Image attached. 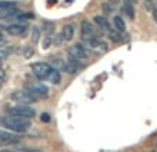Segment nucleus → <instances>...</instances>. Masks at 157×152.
<instances>
[{
  "label": "nucleus",
  "instance_id": "5701e85b",
  "mask_svg": "<svg viewBox=\"0 0 157 152\" xmlns=\"http://www.w3.org/2000/svg\"><path fill=\"white\" fill-rule=\"evenodd\" d=\"M103 10H104L106 14H110V13H113L114 7L111 6V4H109V3H103Z\"/></svg>",
  "mask_w": 157,
  "mask_h": 152
},
{
  "label": "nucleus",
  "instance_id": "4468645a",
  "mask_svg": "<svg viewBox=\"0 0 157 152\" xmlns=\"http://www.w3.org/2000/svg\"><path fill=\"white\" fill-rule=\"evenodd\" d=\"M95 22L98 24V27H100L101 30H106L109 31L110 30V24H109V21H107V18L104 17V15H95Z\"/></svg>",
  "mask_w": 157,
  "mask_h": 152
},
{
  "label": "nucleus",
  "instance_id": "9b49d317",
  "mask_svg": "<svg viewBox=\"0 0 157 152\" xmlns=\"http://www.w3.org/2000/svg\"><path fill=\"white\" fill-rule=\"evenodd\" d=\"M122 11L125 13V15H128V18L133 20V17H135V9H133L132 0H124V9H122Z\"/></svg>",
  "mask_w": 157,
  "mask_h": 152
},
{
  "label": "nucleus",
  "instance_id": "c9c22d12",
  "mask_svg": "<svg viewBox=\"0 0 157 152\" xmlns=\"http://www.w3.org/2000/svg\"><path fill=\"white\" fill-rule=\"evenodd\" d=\"M0 88H2V84H0Z\"/></svg>",
  "mask_w": 157,
  "mask_h": 152
},
{
  "label": "nucleus",
  "instance_id": "2eb2a0df",
  "mask_svg": "<svg viewBox=\"0 0 157 152\" xmlns=\"http://www.w3.org/2000/svg\"><path fill=\"white\" fill-rule=\"evenodd\" d=\"M113 22H114V27H116V30L117 31H120V32H124L125 31V21H124V18H121L120 15H116L114 17V20H113Z\"/></svg>",
  "mask_w": 157,
  "mask_h": 152
},
{
  "label": "nucleus",
  "instance_id": "cd10ccee",
  "mask_svg": "<svg viewBox=\"0 0 157 152\" xmlns=\"http://www.w3.org/2000/svg\"><path fill=\"white\" fill-rule=\"evenodd\" d=\"M109 4H111L113 7H117L120 4V0H109Z\"/></svg>",
  "mask_w": 157,
  "mask_h": 152
},
{
  "label": "nucleus",
  "instance_id": "a878e982",
  "mask_svg": "<svg viewBox=\"0 0 157 152\" xmlns=\"http://www.w3.org/2000/svg\"><path fill=\"white\" fill-rule=\"evenodd\" d=\"M43 28H44V31H46V32H53V24H52V22H44L43 24Z\"/></svg>",
  "mask_w": 157,
  "mask_h": 152
},
{
  "label": "nucleus",
  "instance_id": "6ab92c4d",
  "mask_svg": "<svg viewBox=\"0 0 157 152\" xmlns=\"http://www.w3.org/2000/svg\"><path fill=\"white\" fill-rule=\"evenodd\" d=\"M93 49H99V50L106 52L107 49H109V45H107L104 41H100V39H99V41L96 42V45H95V48H93Z\"/></svg>",
  "mask_w": 157,
  "mask_h": 152
},
{
  "label": "nucleus",
  "instance_id": "393cba45",
  "mask_svg": "<svg viewBox=\"0 0 157 152\" xmlns=\"http://www.w3.org/2000/svg\"><path fill=\"white\" fill-rule=\"evenodd\" d=\"M9 54H10V50L7 48L6 49H0V60H4Z\"/></svg>",
  "mask_w": 157,
  "mask_h": 152
},
{
  "label": "nucleus",
  "instance_id": "c85d7f7f",
  "mask_svg": "<svg viewBox=\"0 0 157 152\" xmlns=\"http://www.w3.org/2000/svg\"><path fill=\"white\" fill-rule=\"evenodd\" d=\"M153 15H154V20L157 22V9H153Z\"/></svg>",
  "mask_w": 157,
  "mask_h": 152
},
{
  "label": "nucleus",
  "instance_id": "f8f14e48",
  "mask_svg": "<svg viewBox=\"0 0 157 152\" xmlns=\"http://www.w3.org/2000/svg\"><path fill=\"white\" fill-rule=\"evenodd\" d=\"M0 140H3L6 144H11V142H18V137L11 133H7L4 130L0 128Z\"/></svg>",
  "mask_w": 157,
  "mask_h": 152
},
{
  "label": "nucleus",
  "instance_id": "dca6fc26",
  "mask_svg": "<svg viewBox=\"0 0 157 152\" xmlns=\"http://www.w3.org/2000/svg\"><path fill=\"white\" fill-rule=\"evenodd\" d=\"M48 80L50 81L52 84H60V81H61V75H60V71H57V70L52 69L50 74H49Z\"/></svg>",
  "mask_w": 157,
  "mask_h": 152
},
{
  "label": "nucleus",
  "instance_id": "39448f33",
  "mask_svg": "<svg viewBox=\"0 0 157 152\" xmlns=\"http://www.w3.org/2000/svg\"><path fill=\"white\" fill-rule=\"evenodd\" d=\"M11 98L14 101L20 102V103H31V102H35L36 96L32 92H29L28 90H24V91H15V92H13Z\"/></svg>",
  "mask_w": 157,
  "mask_h": 152
},
{
  "label": "nucleus",
  "instance_id": "473e14b6",
  "mask_svg": "<svg viewBox=\"0 0 157 152\" xmlns=\"http://www.w3.org/2000/svg\"><path fill=\"white\" fill-rule=\"evenodd\" d=\"M2 38H3V34H2V32H0V39H2Z\"/></svg>",
  "mask_w": 157,
  "mask_h": 152
},
{
  "label": "nucleus",
  "instance_id": "20e7f679",
  "mask_svg": "<svg viewBox=\"0 0 157 152\" xmlns=\"http://www.w3.org/2000/svg\"><path fill=\"white\" fill-rule=\"evenodd\" d=\"M25 90H28L29 92H32L36 98H48V92H49V88L44 84L40 82H28L25 85Z\"/></svg>",
  "mask_w": 157,
  "mask_h": 152
},
{
  "label": "nucleus",
  "instance_id": "f704fd0d",
  "mask_svg": "<svg viewBox=\"0 0 157 152\" xmlns=\"http://www.w3.org/2000/svg\"><path fill=\"white\" fill-rule=\"evenodd\" d=\"M147 2H149V3H150V2H151V0H147Z\"/></svg>",
  "mask_w": 157,
  "mask_h": 152
},
{
  "label": "nucleus",
  "instance_id": "2f4dec72",
  "mask_svg": "<svg viewBox=\"0 0 157 152\" xmlns=\"http://www.w3.org/2000/svg\"><path fill=\"white\" fill-rule=\"evenodd\" d=\"M4 144H6V142H4L3 140H0V145H4Z\"/></svg>",
  "mask_w": 157,
  "mask_h": 152
},
{
  "label": "nucleus",
  "instance_id": "423d86ee",
  "mask_svg": "<svg viewBox=\"0 0 157 152\" xmlns=\"http://www.w3.org/2000/svg\"><path fill=\"white\" fill-rule=\"evenodd\" d=\"M68 56L72 57V59H77V60H83L88 57V52H86V49L83 48L82 45H79V43H77V45L71 46V48H68Z\"/></svg>",
  "mask_w": 157,
  "mask_h": 152
},
{
  "label": "nucleus",
  "instance_id": "f03ea898",
  "mask_svg": "<svg viewBox=\"0 0 157 152\" xmlns=\"http://www.w3.org/2000/svg\"><path fill=\"white\" fill-rule=\"evenodd\" d=\"M9 114H15V116H22V117H27V119H31L36 114L35 109L31 106H28L27 103H20V105H15V106H11L7 109Z\"/></svg>",
  "mask_w": 157,
  "mask_h": 152
},
{
  "label": "nucleus",
  "instance_id": "ddd939ff",
  "mask_svg": "<svg viewBox=\"0 0 157 152\" xmlns=\"http://www.w3.org/2000/svg\"><path fill=\"white\" fill-rule=\"evenodd\" d=\"M61 35H63V39H64V41H71V39L74 38V25H71V24L64 25Z\"/></svg>",
  "mask_w": 157,
  "mask_h": 152
},
{
  "label": "nucleus",
  "instance_id": "c756f323",
  "mask_svg": "<svg viewBox=\"0 0 157 152\" xmlns=\"http://www.w3.org/2000/svg\"><path fill=\"white\" fill-rule=\"evenodd\" d=\"M0 152H15L13 149H0Z\"/></svg>",
  "mask_w": 157,
  "mask_h": 152
},
{
  "label": "nucleus",
  "instance_id": "72a5a7b5",
  "mask_svg": "<svg viewBox=\"0 0 157 152\" xmlns=\"http://www.w3.org/2000/svg\"><path fill=\"white\" fill-rule=\"evenodd\" d=\"M0 69H2V60H0Z\"/></svg>",
  "mask_w": 157,
  "mask_h": 152
},
{
  "label": "nucleus",
  "instance_id": "b1692460",
  "mask_svg": "<svg viewBox=\"0 0 157 152\" xmlns=\"http://www.w3.org/2000/svg\"><path fill=\"white\" fill-rule=\"evenodd\" d=\"M22 54H24V57L29 59V57L33 54V49H32V48H25V49H24V52H22Z\"/></svg>",
  "mask_w": 157,
  "mask_h": 152
},
{
  "label": "nucleus",
  "instance_id": "bb28decb",
  "mask_svg": "<svg viewBox=\"0 0 157 152\" xmlns=\"http://www.w3.org/2000/svg\"><path fill=\"white\" fill-rule=\"evenodd\" d=\"M40 120L43 123H49V122H50V116H49L48 113H42L40 114Z\"/></svg>",
  "mask_w": 157,
  "mask_h": 152
},
{
  "label": "nucleus",
  "instance_id": "7c9ffc66",
  "mask_svg": "<svg viewBox=\"0 0 157 152\" xmlns=\"http://www.w3.org/2000/svg\"><path fill=\"white\" fill-rule=\"evenodd\" d=\"M3 77H4V71L0 69V78H3Z\"/></svg>",
  "mask_w": 157,
  "mask_h": 152
},
{
  "label": "nucleus",
  "instance_id": "412c9836",
  "mask_svg": "<svg viewBox=\"0 0 157 152\" xmlns=\"http://www.w3.org/2000/svg\"><path fill=\"white\" fill-rule=\"evenodd\" d=\"M39 35H40V31H39L38 27H35V28L32 30V42H33V43H38Z\"/></svg>",
  "mask_w": 157,
  "mask_h": 152
},
{
  "label": "nucleus",
  "instance_id": "1a4fd4ad",
  "mask_svg": "<svg viewBox=\"0 0 157 152\" xmlns=\"http://www.w3.org/2000/svg\"><path fill=\"white\" fill-rule=\"evenodd\" d=\"M49 64L57 71H65V62L63 59H60V57H52Z\"/></svg>",
  "mask_w": 157,
  "mask_h": 152
},
{
  "label": "nucleus",
  "instance_id": "aec40b11",
  "mask_svg": "<svg viewBox=\"0 0 157 152\" xmlns=\"http://www.w3.org/2000/svg\"><path fill=\"white\" fill-rule=\"evenodd\" d=\"M63 41H64V39H63V35H61V34H57V35H54L53 38H52V43H53V45H56V46H60V45H61Z\"/></svg>",
  "mask_w": 157,
  "mask_h": 152
},
{
  "label": "nucleus",
  "instance_id": "7ed1b4c3",
  "mask_svg": "<svg viewBox=\"0 0 157 152\" xmlns=\"http://www.w3.org/2000/svg\"><path fill=\"white\" fill-rule=\"evenodd\" d=\"M31 69H32L33 74H35L39 80H48V77H49V74H50L53 67H52L49 63L36 62V63H32V64H31Z\"/></svg>",
  "mask_w": 157,
  "mask_h": 152
},
{
  "label": "nucleus",
  "instance_id": "9d476101",
  "mask_svg": "<svg viewBox=\"0 0 157 152\" xmlns=\"http://www.w3.org/2000/svg\"><path fill=\"white\" fill-rule=\"evenodd\" d=\"M72 59V57H71ZM77 71H79V63L77 62V59L68 60L65 63V73H70V74H75Z\"/></svg>",
  "mask_w": 157,
  "mask_h": 152
},
{
  "label": "nucleus",
  "instance_id": "f257e3e1",
  "mask_svg": "<svg viewBox=\"0 0 157 152\" xmlns=\"http://www.w3.org/2000/svg\"><path fill=\"white\" fill-rule=\"evenodd\" d=\"M0 123L3 127L13 133H25L31 127V120L22 116H15V114H9L0 119Z\"/></svg>",
  "mask_w": 157,
  "mask_h": 152
},
{
  "label": "nucleus",
  "instance_id": "f3484780",
  "mask_svg": "<svg viewBox=\"0 0 157 152\" xmlns=\"http://www.w3.org/2000/svg\"><path fill=\"white\" fill-rule=\"evenodd\" d=\"M109 36H110V39L113 42H121L122 41V36H121V34H120V31H117V30H109Z\"/></svg>",
  "mask_w": 157,
  "mask_h": 152
},
{
  "label": "nucleus",
  "instance_id": "0eeeda50",
  "mask_svg": "<svg viewBox=\"0 0 157 152\" xmlns=\"http://www.w3.org/2000/svg\"><path fill=\"white\" fill-rule=\"evenodd\" d=\"M27 30H28V25L25 22H14L11 25H7L6 27V31L7 34L13 36H18V35H25L27 34Z\"/></svg>",
  "mask_w": 157,
  "mask_h": 152
},
{
  "label": "nucleus",
  "instance_id": "4be33fe9",
  "mask_svg": "<svg viewBox=\"0 0 157 152\" xmlns=\"http://www.w3.org/2000/svg\"><path fill=\"white\" fill-rule=\"evenodd\" d=\"M50 45H52V36L46 35V38L43 39V49H48Z\"/></svg>",
  "mask_w": 157,
  "mask_h": 152
},
{
  "label": "nucleus",
  "instance_id": "6e6552de",
  "mask_svg": "<svg viewBox=\"0 0 157 152\" xmlns=\"http://www.w3.org/2000/svg\"><path fill=\"white\" fill-rule=\"evenodd\" d=\"M81 34H82V41H86L90 36H93V28L89 21L86 20L82 21V24H81Z\"/></svg>",
  "mask_w": 157,
  "mask_h": 152
},
{
  "label": "nucleus",
  "instance_id": "a211bd4d",
  "mask_svg": "<svg viewBox=\"0 0 157 152\" xmlns=\"http://www.w3.org/2000/svg\"><path fill=\"white\" fill-rule=\"evenodd\" d=\"M15 6H17V3L11 2V0H0V9H11Z\"/></svg>",
  "mask_w": 157,
  "mask_h": 152
}]
</instances>
